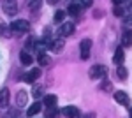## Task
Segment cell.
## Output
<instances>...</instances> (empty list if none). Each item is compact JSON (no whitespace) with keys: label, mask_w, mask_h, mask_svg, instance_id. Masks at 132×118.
<instances>
[{"label":"cell","mask_w":132,"mask_h":118,"mask_svg":"<svg viewBox=\"0 0 132 118\" xmlns=\"http://www.w3.org/2000/svg\"><path fill=\"white\" fill-rule=\"evenodd\" d=\"M39 76H41V69H32L30 72H28V74H27V76H25V81H27V83H34V81H35V79L39 78Z\"/></svg>","instance_id":"11"},{"label":"cell","mask_w":132,"mask_h":118,"mask_svg":"<svg viewBox=\"0 0 132 118\" xmlns=\"http://www.w3.org/2000/svg\"><path fill=\"white\" fill-rule=\"evenodd\" d=\"M114 99H116V102L118 104H123V106H129V95L122 92V90H118V92H114Z\"/></svg>","instance_id":"9"},{"label":"cell","mask_w":132,"mask_h":118,"mask_svg":"<svg viewBox=\"0 0 132 118\" xmlns=\"http://www.w3.org/2000/svg\"><path fill=\"white\" fill-rule=\"evenodd\" d=\"M116 76H118V79H127V76H129V72H127V69H125V67H122V65H120V67H118V69H116Z\"/></svg>","instance_id":"19"},{"label":"cell","mask_w":132,"mask_h":118,"mask_svg":"<svg viewBox=\"0 0 132 118\" xmlns=\"http://www.w3.org/2000/svg\"><path fill=\"white\" fill-rule=\"evenodd\" d=\"M27 100H28V93H27L25 90H20V92L16 93V104H18L20 108H23V106L27 104Z\"/></svg>","instance_id":"10"},{"label":"cell","mask_w":132,"mask_h":118,"mask_svg":"<svg viewBox=\"0 0 132 118\" xmlns=\"http://www.w3.org/2000/svg\"><path fill=\"white\" fill-rule=\"evenodd\" d=\"M63 18H65V11H56V12H55V21H56V23L63 21Z\"/></svg>","instance_id":"22"},{"label":"cell","mask_w":132,"mask_h":118,"mask_svg":"<svg viewBox=\"0 0 132 118\" xmlns=\"http://www.w3.org/2000/svg\"><path fill=\"white\" fill-rule=\"evenodd\" d=\"M101 88L104 90V92H109V90L113 88V85L108 81V79H104V81H102V85H101Z\"/></svg>","instance_id":"24"},{"label":"cell","mask_w":132,"mask_h":118,"mask_svg":"<svg viewBox=\"0 0 132 118\" xmlns=\"http://www.w3.org/2000/svg\"><path fill=\"white\" fill-rule=\"evenodd\" d=\"M58 113H60V111H56V109L50 108V109H48V113H46V118H58V116H60Z\"/></svg>","instance_id":"21"},{"label":"cell","mask_w":132,"mask_h":118,"mask_svg":"<svg viewBox=\"0 0 132 118\" xmlns=\"http://www.w3.org/2000/svg\"><path fill=\"white\" fill-rule=\"evenodd\" d=\"M93 18H102V11H95L93 12Z\"/></svg>","instance_id":"29"},{"label":"cell","mask_w":132,"mask_h":118,"mask_svg":"<svg viewBox=\"0 0 132 118\" xmlns=\"http://www.w3.org/2000/svg\"><path fill=\"white\" fill-rule=\"evenodd\" d=\"M60 32V37L63 39V37H67V35H72L74 34V23H63L62 25V28L58 30Z\"/></svg>","instance_id":"7"},{"label":"cell","mask_w":132,"mask_h":118,"mask_svg":"<svg viewBox=\"0 0 132 118\" xmlns=\"http://www.w3.org/2000/svg\"><path fill=\"white\" fill-rule=\"evenodd\" d=\"M2 9H4L5 14L12 16V14H16V12H18V4H16V2H12V0H7V2H4Z\"/></svg>","instance_id":"4"},{"label":"cell","mask_w":132,"mask_h":118,"mask_svg":"<svg viewBox=\"0 0 132 118\" xmlns=\"http://www.w3.org/2000/svg\"><path fill=\"white\" fill-rule=\"evenodd\" d=\"M90 48H92V41L90 39H83L79 44V51H81V60L90 58Z\"/></svg>","instance_id":"3"},{"label":"cell","mask_w":132,"mask_h":118,"mask_svg":"<svg viewBox=\"0 0 132 118\" xmlns=\"http://www.w3.org/2000/svg\"><path fill=\"white\" fill-rule=\"evenodd\" d=\"M41 102H35V104H32L30 108H28V111H27V115H28V116H35V115H37V113H41Z\"/></svg>","instance_id":"13"},{"label":"cell","mask_w":132,"mask_h":118,"mask_svg":"<svg viewBox=\"0 0 132 118\" xmlns=\"http://www.w3.org/2000/svg\"><path fill=\"white\" fill-rule=\"evenodd\" d=\"M48 46H50L51 51H55V53H60L62 49H63V46H65V42H63V39H62V37H58V39H51Z\"/></svg>","instance_id":"5"},{"label":"cell","mask_w":132,"mask_h":118,"mask_svg":"<svg viewBox=\"0 0 132 118\" xmlns=\"http://www.w3.org/2000/svg\"><path fill=\"white\" fill-rule=\"evenodd\" d=\"M123 46H130V30H127L125 34H123Z\"/></svg>","instance_id":"23"},{"label":"cell","mask_w":132,"mask_h":118,"mask_svg":"<svg viewBox=\"0 0 132 118\" xmlns=\"http://www.w3.org/2000/svg\"><path fill=\"white\" fill-rule=\"evenodd\" d=\"M9 88L0 90V108H7L9 106Z\"/></svg>","instance_id":"8"},{"label":"cell","mask_w":132,"mask_h":118,"mask_svg":"<svg viewBox=\"0 0 132 118\" xmlns=\"http://www.w3.org/2000/svg\"><path fill=\"white\" fill-rule=\"evenodd\" d=\"M56 100H58L56 95H46V97H44V106L53 108V106H56Z\"/></svg>","instance_id":"16"},{"label":"cell","mask_w":132,"mask_h":118,"mask_svg":"<svg viewBox=\"0 0 132 118\" xmlns=\"http://www.w3.org/2000/svg\"><path fill=\"white\" fill-rule=\"evenodd\" d=\"M122 62H123V48H118V49H116V53H114V64L120 67Z\"/></svg>","instance_id":"17"},{"label":"cell","mask_w":132,"mask_h":118,"mask_svg":"<svg viewBox=\"0 0 132 118\" xmlns=\"http://www.w3.org/2000/svg\"><path fill=\"white\" fill-rule=\"evenodd\" d=\"M79 118H95V113H86V115H83Z\"/></svg>","instance_id":"28"},{"label":"cell","mask_w":132,"mask_h":118,"mask_svg":"<svg viewBox=\"0 0 132 118\" xmlns=\"http://www.w3.org/2000/svg\"><path fill=\"white\" fill-rule=\"evenodd\" d=\"M34 46H35V39H34V37H28L27 44H25V48H27V49H32ZM27 49H25V51H27Z\"/></svg>","instance_id":"26"},{"label":"cell","mask_w":132,"mask_h":118,"mask_svg":"<svg viewBox=\"0 0 132 118\" xmlns=\"http://www.w3.org/2000/svg\"><path fill=\"white\" fill-rule=\"evenodd\" d=\"M60 113H63V116H67V118H79V109L76 106H65Z\"/></svg>","instance_id":"6"},{"label":"cell","mask_w":132,"mask_h":118,"mask_svg":"<svg viewBox=\"0 0 132 118\" xmlns=\"http://www.w3.org/2000/svg\"><path fill=\"white\" fill-rule=\"evenodd\" d=\"M28 28H30V23H28L27 20H14L9 25L11 34H16V35H21V34L28 32Z\"/></svg>","instance_id":"1"},{"label":"cell","mask_w":132,"mask_h":118,"mask_svg":"<svg viewBox=\"0 0 132 118\" xmlns=\"http://www.w3.org/2000/svg\"><path fill=\"white\" fill-rule=\"evenodd\" d=\"M41 5H42V2H41V0H35V2H30V4H28V7H30L32 11L39 9V7H41Z\"/></svg>","instance_id":"25"},{"label":"cell","mask_w":132,"mask_h":118,"mask_svg":"<svg viewBox=\"0 0 132 118\" xmlns=\"http://www.w3.org/2000/svg\"><path fill=\"white\" fill-rule=\"evenodd\" d=\"M106 74H108V69H106L104 65H101V64L92 65L90 70H88V76H90L92 79H101V78H104Z\"/></svg>","instance_id":"2"},{"label":"cell","mask_w":132,"mask_h":118,"mask_svg":"<svg viewBox=\"0 0 132 118\" xmlns=\"http://www.w3.org/2000/svg\"><path fill=\"white\" fill-rule=\"evenodd\" d=\"M37 62H39V65H41V67H46V65H50V64H51V58L46 55V53H39Z\"/></svg>","instance_id":"12"},{"label":"cell","mask_w":132,"mask_h":118,"mask_svg":"<svg viewBox=\"0 0 132 118\" xmlns=\"http://www.w3.org/2000/svg\"><path fill=\"white\" fill-rule=\"evenodd\" d=\"M0 35H2V37H11V35H12V34H11V30H9V25L0 23Z\"/></svg>","instance_id":"18"},{"label":"cell","mask_w":132,"mask_h":118,"mask_svg":"<svg viewBox=\"0 0 132 118\" xmlns=\"http://www.w3.org/2000/svg\"><path fill=\"white\" fill-rule=\"evenodd\" d=\"M20 60H21V64H23V65H30L32 62H34V58H32V57L27 53V51H25V49L20 53Z\"/></svg>","instance_id":"14"},{"label":"cell","mask_w":132,"mask_h":118,"mask_svg":"<svg viewBox=\"0 0 132 118\" xmlns=\"http://www.w3.org/2000/svg\"><path fill=\"white\" fill-rule=\"evenodd\" d=\"M114 16H123V9L120 7V5L114 7Z\"/></svg>","instance_id":"27"},{"label":"cell","mask_w":132,"mask_h":118,"mask_svg":"<svg viewBox=\"0 0 132 118\" xmlns=\"http://www.w3.org/2000/svg\"><path fill=\"white\" fill-rule=\"evenodd\" d=\"M42 93H44V86H41V85H35V86H34V97H41Z\"/></svg>","instance_id":"20"},{"label":"cell","mask_w":132,"mask_h":118,"mask_svg":"<svg viewBox=\"0 0 132 118\" xmlns=\"http://www.w3.org/2000/svg\"><path fill=\"white\" fill-rule=\"evenodd\" d=\"M67 12H69V14H72V16H78V14L81 12V5H79V4H69Z\"/></svg>","instance_id":"15"}]
</instances>
